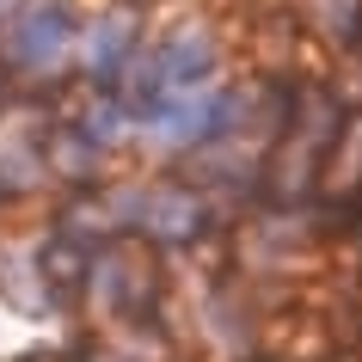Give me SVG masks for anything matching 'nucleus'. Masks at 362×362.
I'll list each match as a JSON object with an SVG mask.
<instances>
[{
  "instance_id": "20e7f679",
  "label": "nucleus",
  "mask_w": 362,
  "mask_h": 362,
  "mask_svg": "<svg viewBox=\"0 0 362 362\" xmlns=\"http://www.w3.org/2000/svg\"><path fill=\"white\" fill-rule=\"evenodd\" d=\"M129 49H135V31H129L123 19H105V25L93 31V43H86V68H93V80H105V86H111Z\"/></svg>"
},
{
  "instance_id": "f257e3e1",
  "label": "nucleus",
  "mask_w": 362,
  "mask_h": 362,
  "mask_svg": "<svg viewBox=\"0 0 362 362\" xmlns=\"http://www.w3.org/2000/svg\"><path fill=\"white\" fill-rule=\"evenodd\" d=\"M93 288L105 295V307H117V313H135V307L153 295V258H141L135 246H111L93 258Z\"/></svg>"
},
{
  "instance_id": "f03ea898",
  "label": "nucleus",
  "mask_w": 362,
  "mask_h": 362,
  "mask_svg": "<svg viewBox=\"0 0 362 362\" xmlns=\"http://www.w3.org/2000/svg\"><path fill=\"white\" fill-rule=\"evenodd\" d=\"M62 49H68V13L62 6H37L6 31V56L25 62V68H49Z\"/></svg>"
},
{
  "instance_id": "7ed1b4c3",
  "label": "nucleus",
  "mask_w": 362,
  "mask_h": 362,
  "mask_svg": "<svg viewBox=\"0 0 362 362\" xmlns=\"http://www.w3.org/2000/svg\"><path fill=\"white\" fill-rule=\"evenodd\" d=\"M148 221H153V233H166V240H191V233L203 228V203H197L191 191H160L148 203Z\"/></svg>"
}]
</instances>
